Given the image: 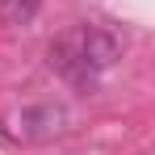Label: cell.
<instances>
[{
  "instance_id": "cell-1",
  "label": "cell",
  "mask_w": 155,
  "mask_h": 155,
  "mask_svg": "<svg viewBox=\"0 0 155 155\" xmlns=\"http://www.w3.org/2000/svg\"><path fill=\"white\" fill-rule=\"evenodd\" d=\"M67 105L59 101H34L17 113V134L29 138V143H46V138H59L67 130Z\"/></svg>"
},
{
  "instance_id": "cell-2",
  "label": "cell",
  "mask_w": 155,
  "mask_h": 155,
  "mask_svg": "<svg viewBox=\"0 0 155 155\" xmlns=\"http://www.w3.org/2000/svg\"><path fill=\"white\" fill-rule=\"evenodd\" d=\"M76 46H80L84 63H88L92 71H105V67H113V63L122 59V34L109 29V25H88L76 38Z\"/></svg>"
},
{
  "instance_id": "cell-3",
  "label": "cell",
  "mask_w": 155,
  "mask_h": 155,
  "mask_svg": "<svg viewBox=\"0 0 155 155\" xmlns=\"http://www.w3.org/2000/svg\"><path fill=\"white\" fill-rule=\"evenodd\" d=\"M46 63H51L54 76H63L67 84H76V88H92V67L84 63V54L71 38H59L51 42V51H46Z\"/></svg>"
},
{
  "instance_id": "cell-4",
  "label": "cell",
  "mask_w": 155,
  "mask_h": 155,
  "mask_svg": "<svg viewBox=\"0 0 155 155\" xmlns=\"http://www.w3.org/2000/svg\"><path fill=\"white\" fill-rule=\"evenodd\" d=\"M42 0H0V21L4 25H29L38 17Z\"/></svg>"
}]
</instances>
